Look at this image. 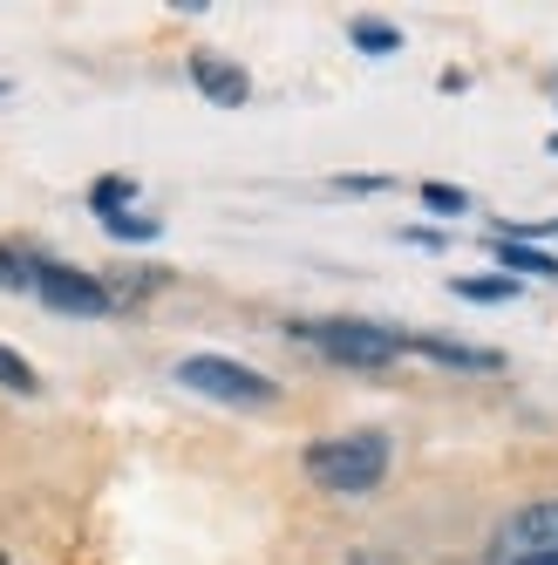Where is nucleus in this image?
I'll use <instances>...</instances> for the list:
<instances>
[{"instance_id":"1a4fd4ad","label":"nucleus","mask_w":558,"mask_h":565,"mask_svg":"<svg viewBox=\"0 0 558 565\" xmlns=\"http://www.w3.org/2000/svg\"><path fill=\"white\" fill-rule=\"evenodd\" d=\"M457 294H463V300H517V279L484 273V279H457Z\"/></svg>"},{"instance_id":"f257e3e1","label":"nucleus","mask_w":558,"mask_h":565,"mask_svg":"<svg viewBox=\"0 0 558 565\" xmlns=\"http://www.w3.org/2000/svg\"><path fill=\"white\" fill-rule=\"evenodd\" d=\"M307 477L321 491H341V498H362L388 477V436L382 429H354V436H321L307 443Z\"/></svg>"},{"instance_id":"f03ea898","label":"nucleus","mask_w":558,"mask_h":565,"mask_svg":"<svg viewBox=\"0 0 558 565\" xmlns=\"http://www.w3.org/2000/svg\"><path fill=\"white\" fill-rule=\"evenodd\" d=\"M293 334L313 341L321 354H334V361H347V369H382V361H395L409 348V334H388L375 320H300Z\"/></svg>"},{"instance_id":"9d476101","label":"nucleus","mask_w":558,"mask_h":565,"mask_svg":"<svg viewBox=\"0 0 558 565\" xmlns=\"http://www.w3.org/2000/svg\"><path fill=\"white\" fill-rule=\"evenodd\" d=\"M354 49H368V55H395V49H403V34L382 28V21H354Z\"/></svg>"},{"instance_id":"f8f14e48","label":"nucleus","mask_w":558,"mask_h":565,"mask_svg":"<svg viewBox=\"0 0 558 565\" xmlns=\"http://www.w3.org/2000/svg\"><path fill=\"white\" fill-rule=\"evenodd\" d=\"M0 388H21V395H34V369H28L21 354H8V348H0Z\"/></svg>"},{"instance_id":"39448f33","label":"nucleus","mask_w":558,"mask_h":565,"mask_svg":"<svg viewBox=\"0 0 558 565\" xmlns=\"http://www.w3.org/2000/svg\"><path fill=\"white\" fill-rule=\"evenodd\" d=\"M191 83L205 89L212 103H225V109H238V103L253 96V83H246V75H238L225 55H191Z\"/></svg>"},{"instance_id":"0eeeda50","label":"nucleus","mask_w":558,"mask_h":565,"mask_svg":"<svg viewBox=\"0 0 558 565\" xmlns=\"http://www.w3.org/2000/svg\"><path fill=\"white\" fill-rule=\"evenodd\" d=\"M409 348H422V354H436V361H450V369H497L491 348H457V341H436V334H409Z\"/></svg>"},{"instance_id":"7ed1b4c3","label":"nucleus","mask_w":558,"mask_h":565,"mask_svg":"<svg viewBox=\"0 0 558 565\" xmlns=\"http://www.w3.org/2000/svg\"><path fill=\"white\" fill-rule=\"evenodd\" d=\"M178 382L197 388V395H212V402H232V409H266V402H279V388L259 369H238V361H225V354L178 361Z\"/></svg>"},{"instance_id":"4468645a","label":"nucleus","mask_w":558,"mask_h":565,"mask_svg":"<svg viewBox=\"0 0 558 565\" xmlns=\"http://www.w3.org/2000/svg\"><path fill=\"white\" fill-rule=\"evenodd\" d=\"M109 232H116V238H150L157 225H150V218H137V212H116V218H109Z\"/></svg>"},{"instance_id":"20e7f679","label":"nucleus","mask_w":558,"mask_h":565,"mask_svg":"<svg viewBox=\"0 0 558 565\" xmlns=\"http://www.w3.org/2000/svg\"><path fill=\"white\" fill-rule=\"evenodd\" d=\"M34 294L62 313H103L109 307V287H96V279L75 273V266H49V259H34Z\"/></svg>"},{"instance_id":"2eb2a0df","label":"nucleus","mask_w":558,"mask_h":565,"mask_svg":"<svg viewBox=\"0 0 558 565\" xmlns=\"http://www.w3.org/2000/svg\"><path fill=\"white\" fill-rule=\"evenodd\" d=\"M422 198H429V212H463V191H450V184H429Z\"/></svg>"},{"instance_id":"ddd939ff","label":"nucleus","mask_w":558,"mask_h":565,"mask_svg":"<svg viewBox=\"0 0 558 565\" xmlns=\"http://www.w3.org/2000/svg\"><path fill=\"white\" fill-rule=\"evenodd\" d=\"M124 198H130V178H103V184H96V212L116 218V205H124Z\"/></svg>"},{"instance_id":"9b49d317","label":"nucleus","mask_w":558,"mask_h":565,"mask_svg":"<svg viewBox=\"0 0 558 565\" xmlns=\"http://www.w3.org/2000/svg\"><path fill=\"white\" fill-rule=\"evenodd\" d=\"M0 287H34V259H21V253H8V246H0Z\"/></svg>"},{"instance_id":"6e6552de","label":"nucleus","mask_w":558,"mask_h":565,"mask_svg":"<svg viewBox=\"0 0 558 565\" xmlns=\"http://www.w3.org/2000/svg\"><path fill=\"white\" fill-rule=\"evenodd\" d=\"M497 253H504V266H511V273H538V279H551V273H558V259H551V253H532V246H517V238H504Z\"/></svg>"},{"instance_id":"dca6fc26","label":"nucleus","mask_w":558,"mask_h":565,"mask_svg":"<svg viewBox=\"0 0 558 565\" xmlns=\"http://www.w3.org/2000/svg\"><path fill=\"white\" fill-rule=\"evenodd\" d=\"M517 565H558V552H532V558H517Z\"/></svg>"},{"instance_id":"423d86ee","label":"nucleus","mask_w":558,"mask_h":565,"mask_svg":"<svg viewBox=\"0 0 558 565\" xmlns=\"http://www.w3.org/2000/svg\"><path fill=\"white\" fill-rule=\"evenodd\" d=\"M511 545L525 552V558H532V552H558V498L517 511V518H511Z\"/></svg>"}]
</instances>
